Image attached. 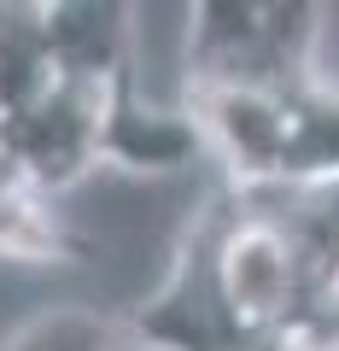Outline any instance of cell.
Masks as SVG:
<instances>
[{
	"label": "cell",
	"instance_id": "1",
	"mask_svg": "<svg viewBox=\"0 0 339 351\" xmlns=\"http://www.w3.org/2000/svg\"><path fill=\"white\" fill-rule=\"evenodd\" d=\"M188 112L205 123L223 188H327L339 182V94L322 76L275 88H199Z\"/></svg>",
	"mask_w": 339,
	"mask_h": 351
},
{
	"label": "cell",
	"instance_id": "2",
	"mask_svg": "<svg viewBox=\"0 0 339 351\" xmlns=\"http://www.w3.org/2000/svg\"><path fill=\"white\" fill-rule=\"evenodd\" d=\"M322 6L304 0H205L188 29V94L199 88H275L316 76Z\"/></svg>",
	"mask_w": 339,
	"mask_h": 351
},
{
	"label": "cell",
	"instance_id": "3",
	"mask_svg": "<svg viewBox=\"0 0 339 351\" xmlns=\"http://www.w3.org/2000/svg\"><path fill=\"white\" fill-rule=\"evenodd\" d=\"M193 158H211V141H205V123L181 106V112H164V106H147L135 88V59L117 71L112 100H105V129H100V164H117V170L135 176H176L188 170Z\"/></svg>",
	"mask_w": 339,
	"mask_h": 351
},
{
	"label": "cell",
	"instance_id": "4",
	"mask_svg": "<svg viewBox=\"0 0 339 351\" xmlns=\"http://www.w3.org/2000/svg\"><path fill=\"white\" fill-rule=\"evenodd\" d=\"M0 258L18 263H82L88 246L53 217V193L0 147Z\"/></svg>",
	"mask_w": 339,
	"mask_h": 351
},
{
	"label": "cell",
	"instance_id": "5",
	"mask_svg": "<svg viewBox=\"0 0 339 351\" xmlns=\"http://www.w3.org/2000/svg\"><path fill=\"white\" fill-rule=\"evenodd\" d=\"M6 351H123V328L94 311H53L29 322Z\"/></svg>",
	"mask_w": 339,
	"mask_h": 351
},
{
	"label": "cell",
	"instance_id": "6",
	"mask_svg": "<svg viewBox=\"0 0 339 351\" xmlns=\"http://www.w3.org/2000/svg\"><path fill=\"white\" fill-rule=\"evenodd\" d=\"M246 351H339V299L334 304H299L281 322H269Z\"/></svg>",
	"mask_w": 339,
	"mask_h": 351
}]
</instances>
